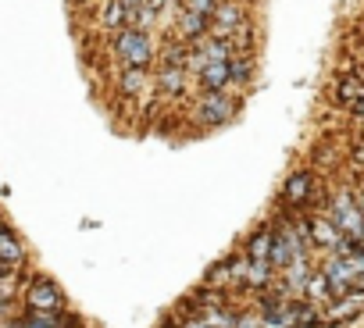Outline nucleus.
I'll return each instance as SVG.
<instances>
[{"mask_svg": "<svg viewBox=\"0 0 364 328\" xmlns=\"http://www.w3.org/2000/svg\"><path fill=\"white\" fill-rule=\"evenodd\" d=\"M161 328H182V324H178V314H175V310H171V314H168V317H164V324H161Z\"/></svg>", "mask_w": 364, "mask_h": 328, "instance_id": "nucleus-24", "label": "nucleus"}, {"mask_svg": "<svg viewBox=\"0 0 364 328\" xmlns=\"http://www.w3.org/2000/svg\"><path fill=\"white\" fill-rule=\"evenodd\" d=\"M250 22V11H247V4L243 0H218V8H215V15H211V36H218V40H229L236 29H243Z\"/></svg>", "mask_w": 364, "mask_h": 328, "instance_id": "nucleus-8", "label": "nucleus"}, {"mask_svg": "<svg viewBox=\"0 0 364 328\" xmlns=\"http://www.w3.org/2000/svg\"><path fill=\"white\" fill-rule=\"evenodd\" d=\"M61 328H86V317H79V314L65 310V314H61Z\"/></svg>", "mask_w": 364, "mask_h": 328, "instance_id": "nucleus-22", "label": "nucleus"}, {"mask_svg": "<svg viewBox=\"0 0 364 328\" xmlns=\"http://www.w3.org/2000/svg\"><path fill=\"white\" fill-rule=\"evenodd\" d=\"M197 317H200L204 324H211V328H236V317H240V310H236L232 303H215V307H204V310H197Z\"/></svg>", "mask_w": 364, "mask_h": 328, "instance_id": "nucleus-15", "label": "nucleus"}, {"mask_svg": "<svg viewBox=\"0 0 364 328\" xmlns=\"http://www.w3.org/2000/svg\"><path fill=\"white\" fill-rule=\"evenodd\" d=\"M328 197L321 193V179H318V172L311 168V164H307V168L289 172V179L279 190V204H282L286 214H304L307 207H318Z\"/></svg>", "mask_w": 364, "mask_h": 328, "instance_id": "nucleus-1", "label": "nucleus"}, {"mask_svg": "<svg viewBox=\"0 0 364 328\" xmlns=\"http://www.w3.org/2000/svg\"><path fill=\"white\" fill-rule=\"evenodd\" d=\"M357 246H360V250H364V236H360V239H357Z\"/></svg>", "mask_w": 364, "mask_h": 328, "instance_id": "nucleus-27", "label": "nucleus"}, {"mask_svg": "<svg viewBox=\"0 0 364 328\" xmlns=\"http://www.w3.org/2000/svg\"><path fill=\"white\" fill-rule=\"evenodd\" d=\"M307 236H311V246L314 250H321V253H350L357 243L353 239H346L339 229H336V222L325 214V211H314V214H307Z\"/></svg>", "mask_w": 364, "mask_h": 328, "instance_id": "nucleus-6", "label": "nucleus"}, {"mask_svg": "<svg viewBox=\"0 0 364 328\" xmlns=\"http://www.w3.org/2000/svg\"><path fill=\"white\" fill-rule=\"evenodd\" d=\"M15 328H61V314H33V310H22L15 317Z\"/></svg>", "mask_w": 364, "mask_h": 328, "instance_id": "nucleus-18", "label": "nucleus"}, {"mask_svg": "<svg viewBox=\"0 0 364 328\" xmlns=\"http://www.w3.org/2000/svg\"><path fill=\"white\" fill-rule=\"evenodd\" d=\"M360 314H364V293H360V289H353V293L332 300L328 307H321V321H325L328 328H332V324H353Z\"/></svg>", "mask_w": 364, "mask_h": 328, "instance_id": "nucleus-9", "label": "nucleus"}, {"mask_svg": "<svg viewBox=\"0 0 364 328\" xmlns=\"http://www.w3.org/2000/svg\"><path fill=\"white\" fill-rule=\"evenodd\" d=\"M325 214L336 222V229H339L346 239L357 243V239L364 236V207L357 204V190H336V193H328Z\"/></svg>", "mask_w": 364, "mask_h": 328, "instance_id": "nucleus-3", "label": "nucleus"}, {"mask_svg": "<svg viewBox=\"0 0 364 328\" xmlns=\"http://www.w3.org/2000/svg\"><path fill=\"white\" fill-rule=\"evenodd\" d=\"M318 271L325 275L332 300H339V296H346V293L357 289V271H353V264H350L346 257H339V253H321Z\"/></svg>", "mask_w": 364, "mask_h": 328, "instance_id": "nucleus-7", "label": "nucleus"}, {"mask_svg": "<svg viewBox=\"0 0 364 328\" xmlns=\"http://www.w3.org/2000/svg\"><path fill=\"white\" fill-rule=\"evenodd\" d=\"M18 300H22V310H33V314H65L68 310L65 289L43 271L26 278V289H22Z\"/></svg>", "mask_w": 364, "mask_h": 328, "instance_id": "nucleus-2", "label": "nucleus"}, {"mask_svg": "<svg viewBox=\"0 0 364 328\" xmlns=\"http://www.w3.org/2000/svg\"><path fill=\"white\" fill-rule=\"evenodd\" d=\"M240 114V97H232L229 89H215V93H200V100L193 104V121L204 129H218L229 125Z\"/></svg>", "mask_w": 364, "mask_h": 328, "instance_id": "nucleus-4", "label": "nucleus"}, {"mask_svg": "<svg viewBox=\"0 0 364 328\" xmlns=\"http://www.w3.org/2000/svg\"><path fill=\"white\" fill-rule=\"evenodd\" d=\"M0 261H8L11 268H22V264L29 261L26 243H22V236L8 225V218H0Z\"/></svg>", "mask_w": 364, "mask_h": 328, "instance_id": "nucleus-12", "label": "nucleus"}, {"mask_svg": "<svg viewBox=\"0 0 364 328\" xmlns=\"http://www.w3.org/2000/svg\"><path fill=\"white\" fill-rule=\"evenodd\" d=\"M272 239H275V222H261L250 236H247V243L240 246L250 261H257V264H272Z\"/></svg>", "mask_w": 364, "mask_h": 328, "instance_id": "nucleus-10", "label": "nucleus"}, {"mask_svg": "<svg viewBox=\"0 0 364 328\" xmlns=\"http://www.w3.org/2000/svg\"><path fill=\"white\" fill-rule=\"evenodd\" d=\"M22 268H11L8 261H0V278H11V275H18Z\"/></svg>", "mask_w": 364, "mask_h": 328, "instance_id": "nucleus-23", "label": "nucleus"}, {"mask_svg": "<svg viewBox=\"0 0 364 328\" xmlns=\"http://www.w3.org/2000/svg\"><path fill=\"white\" fill-rule=\"evenodd\" d=\"M229 72H232V86H247L250 75H254V58L250 54H236L229 61Z\"/></svg>", "mask_w": 364, "mask_h": 328, "instance_id": "nucleus-19", "label": "nucleus"}, {"mask_svg": "<svg viewBox=\"0 0 364 328\" xmlns=\"http://www.w3.org/2000/svg\"><path fill=\"white\" fill-rule=\"evenodd\" d=\"M200 89L204 93H215V89H232V72H229V61H218V65H208L200 75H197Z\"/></svg>", "mask_w": 364, "mask_h": 328, "instance_id": "nucleus-14", "label": "nucleus"}, {"mask_svg": "<svg viewBox=\"0 0 364 328\" xmlns=\"http://www.w3.org/2000/svg\"><path fill=\"white\" fill-rule=\"evenodd\" d=\"M200 285H208V289H218V293H225V296H229V293H232V271H229V257H225V261H218V264H211Z\"/></svg>", "mask_w": 364, "mask_h": 328, "instance_id": "nucleus-17", "label": "nucleus"}, {"mask_svg": "<svg viewBox=\"0 0 364 328\" xmlns=\"http://www.w3.org/2000/svg\"><path fill=\"white\" fill-rule=\"evenodd\" d=\"M175 314H178V324H182V328H211V324H204L197 314H182V310H175Z\"/></svg>", "mask_w": 364, "mask_h": 328, "instance_id": "nucleus-21", "label": "nucleus"}, {"mask_svg": "<svg viewBox=\"0 0 364 328\" xmlns=\"http://www.w3.org/2000/svg\"><path fill=\"white\" fill-rule=\"evenodd\" d=\"M346 160H350V168H353L357 175H364V139H357V143L350 146V153H346Z\"/></svg>", "mask_w": 364, "mask_h": 328, "instance_id": "nucleus-20", "label": "nucleus"}, {"mask_svg": "<svg viewBox=\"0 0 364 328\" xmlns=\"http://www.w3.org/2000/svg\"><path fill=\"white\" fill-rule=\"evenodd\" d=\"M357 61H360V72H357V75L364 79V43H360V50H357Z\"/></svg>", "mask_w": 364, "mask_h": 328, "instance_id": "nucleus-26", "label": "nucleus"}, {"mask_svg": "<svg viewBox=\"0 0 364 328\" xmlns=\"http://www.w3.org/2000/svg\"><path fill=\"white\" fill-rule=\"evenodd\" d=\"M146 82H150L146 68H122V75H118V93L132 100V97H139V93L146 89Z\"/></svg>", "mask_w": 364, "mask_h": 328, "instance_id": "nucleus-16", "label": "nucleus"}, {"mask_svg": "<svg viewBox=\"0 0 364 328\" xmlns=\"http://www.w3.org/2000/svg\"><path fill=\"white\" fill-rule=\"evenodd\" d=\"M122 4H125V8H132V11H139V8L146 4V0H122Z\"/></svg>", "mask_w": 364, "mask_h": 328, "instance_id": "nucleus-25", "label": "nucleus"}, {"mask_svg": "<svg viewBox=\"0 0 364 328\" xmlns=\"http://www.w3.org/2000/svg\"><path fill=\"white\" fill-rule=\"evenodd\" d=\"M157 93L161 97H182L186 93V86H190V72L186 68H178V65H161V72H157Z\"/></svg>", "mask_w": 364, "mask_h": 328, "instance_id": "nucleus-13", "label": "nucleus"}, {"mask_svg": "<svg viewBox=\"0 0 364 328\" xmlns=\"http://www.w3.org/2000/svg\"><path fill=\"white\" fill-rule=\"evenodd\" d=\"M132 22H136V11L125 8L122 0H104V8H100V15H97V26H100L107 36H118V33L129 29Z\"/></svg>", "mask_w": 364, "mask_h": 328, "instance_id": "nucleus-11", "label": "nucleus"}, {"mask_svg": "<svg viewBox=\"0 0 364 328\" xmlns=\"http://www.w3.org/2000/svg\"><path fill=\"white\" fill-rule=\"evenodd\" d=\"M114 58L122 68H146L154 61V43H150V33L129 26L114 36Z\"/></svg>", "mask_w": 364, "mask_h": 328, "instance_id": "nucleus-5", "label": "nucleus"}]
</instances>
